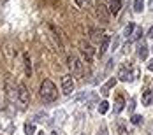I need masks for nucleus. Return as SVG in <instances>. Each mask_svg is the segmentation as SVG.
Masks as SVG:
<instances>
[{"mask_svg": "<svg viewBox=\"0 0 153 135\" xmlns=\"http://www.w3.org/2000/svg\"><path fill=\"white\" fill-rule=\"evenodd\" d=\"M148 70H152V72H153V60L148 61Z\"/></svg>", "mask_w": 153, "mask_h": 135, "instance_id": "c756f323", "label": "nucleus"}, {"mask_svg": "<svg viewBox=\"0 0 153 135\" xmlns=\"http://www.w3.org/2000/svg\"><path fill=\"white\" fill-rule=\"evenodd\" d=\"M99 134H100V135H107V130H106V125H104V123L100 125V130H99Z\"/></svg>", "mask_w": 153, "mask_h": 135, "instance_id": "cd10ccee", "label": "nucleus"}, {"mask_svg": "<svg viewBox=\"0 0 153 135\" xmlns=\"http://www.w3.org/2000/svg\"><path fill=\"white\" fill-rule=\"evenodd\" d=\"M134 109H136V98H130V102H128V112H134Z\"/></svg>", "mask_w": 153, "mask_h": 135, "instance_id": "a878e982", "label": "nucleus"}, {"mask_svg": "<svg viewBox=\"0 0 153 135\" xmlns=\"http://www.w3.org/2000/svg\"><path fill=\"white\" fill-rule=\"evenodd\" d=\"M143 9H144V2L143 0H134V11L136 13H143Z\"/></svg>", "mask_w": 153, "mask_h": 135, "instance_id": "412c9836", "label": "nucleus"}, {"mask_svg": "<svg viewBox=\"0 0 153 135\" xmlns=\"http://www.w3.org/2000/svg\"><path fill=\"white\" fill-rule=\"evenodd\" d=\"M90 33H92V41H93V42H100V41H102V37H104V33H100V32L95 30V28H92Z\"/></svg>", "mask_w": 153, "mask_h": 135, "instance_id": "a211bd4d", "label": "nucleus"}, {"mask_svg": "<svg viewBox=\"0 0 153 135\" xmlns=\"http://www.w3.org/2000/svg\"><path fill=\"white\" fill-rule=\"evenodd\" d=\"M79 49L83 51V55L86 56V60H88V63H90L92 58H93V47L90 44H86L85 41H81V42H79Z\"/></svg>", "mask_w": 153, "mask_h": 135, "instance_id": "6e6552de", "label": "nucleus"}, {"mask_svg": "<svg viewBox=\"0 0 153 135\" xmlns=\"http://www.w3.org/2000/svg\"><path fill=\"white\" fill-rule=\"evenodd\" d=\"M85 2H88V0H76V5H77V7H83V5H85Z\"/></svg>", "mask_w": 153, "mask_h": 135, "instance_id": "c85d7f7f", "label": "nucleus"}, {"mask_svg": "<svg viewBox=\"0 0 153 135\" xmlns=\"http://www.w3.org/2000/svg\"><path fill=\"white\" fill-rule=\"evenodd\" d=\"M23 65H25V75L30 77L32 75V63H30V56H28V53L23 55Z\"/></svg>", "mask_w": 153, "mask_h": 135, "instance_id": "ddd939ff", "label": "nucleus"}, {"mask_svg": "<svg viewBox=\"0 0 153 135\" xmlns=\"http://www.w3.org/2000/svg\"><path fill=\"white\" fill-rule=\"evenodd\" d=\"M152 91H153V90H152Z\"/></svg>", "mask_w": 153, "mask_h": 135, "instance_id": "c9c22d12", "label": "nucleus"}, {"mask_svg": "<svg viewBox=\"0 0 153 135\" xmlns=\"http://www.w3.org/2000/svg\"><path fill=\"white\" fill-rule=\"evenodd\" d=\"M35 121H41V123H48V114H46V112H39V114H35Z\"/></svg>", "mask_w": 153, "mask_h": 135, "instance_id": "5701e85b", "label": "nucleus"}, {"mask_svg": "<svg viewBox=\"0 0 153 135\" xmlns=\"http://www.w3.org/2000/svg\"><path fill=\"white\" fill-rule=\"evenodd\" d=\"M134 28H136V27H134V23H128V25L123 28V35H125V37H130V35H132V32H134Z\"/></svg>", "mask_w": 153, "mask_h": 135, "instance_id": "aec40b11", "label": "nucleus"}, {"mask_svg": "<svg viewBox=\"0 0 153 135\" xmlns=\"http://www.w3.org/2000/svg\"><path fill=\"white\" fill-rule=\"evenodd\" d=\"M148 37H150V39H153V27L148 30Z\"/></svg>", "mask_w": 153, "mask_h": 135, "instance_id": "7c9ffc66", "label": "nucleus"}, {"mask_svg": "<svg viewBox=\"0 0 153 135\" xmlns=\"http://www.w3.org/2000/svg\"><path fill=\"white\" fill-rule=\"evenodd\" d=\"M107 9H109V14L116 16L122 9V0H107Z\"/></svg>", "mask_w": 153, "mask_h": 135, "instance_id": "1a4fd4ad", "label": "nucleus"}, {"mask_svg": "<svg viewBox=\"0 0 153 135\" xmlns=\"http://www.w3.org/2000/svg\"><path fill=\"white\" fill-rule=\"evenodd\" d=\"M153 104V91L144 90L143 91V105H152Z\"/></svg>", "mask_w": 153, "mask_h": 135, "instance_id": "2eb2a0df", "label": "nucleus"}, {"mask_svg": "<svg viewBox=\"0 0 153 135\" xmlns=\"http://www.w3.org/2000/svg\"><path fill=\"white\" fill-rule=\"evenodd\" d=\"M111 44H113V51H114V49L118 47V44H120V41H118V37H114V39L111 41Z\"/></svg>", "mask_w": 153, "mask_h": 135, "instance_id": "bb28decb", "label": "nucleus"}, {"mask_svg": "<svg viewBox=\"0 0 153 135\" xmlns=\"http://www.w3.org/2000/svg\"><path fill=\"white\" fill-rule=\"evenodd\" d=\"M114 84H116V77H111V79L107 81L106 84H104V86L100 88V93H102L104 97H107V95H109V90H111V88H113Z\"/></svg>", "mask_w": 153, "mask_h": 135, "instance_id": "f8f14e48", "label": "nucleus"}, {"mask_svg": "<svg viewBox=\"0 0 153 135\" xmlns=\"http://www.w3.org/2000/svg\"><path fill=\"white\" fill-rule=\"evenodd\" d=\"M130 37H132V41H139V39L143 37V28H139V27H136Z\"/></svg>", "mask_w": 153, "mask_h": 135, "instance_id": "6ab92c4d", "label": "nucleus"}, {"mask_svg": "<svg viewBox=\"0 0 153 135\" xmlns=\"http://www.w3.org/2000/svg\"><path fill=\"white\" fill-rule=\"evenodd\" d=\"M137 56L141 60H146V58H148V46L144 44V41L137 46Z\"/></svg>", "mask_w": 153, "mask_h": 135, "instance_id": "4468645a", "label": "nucleus"}, {"mask_svg": "<svg viewBox=\"0 0 153 135\" xmlns=\"http://www.w3.org/2000/svg\"><path fill=\"white\" fill-rule=\"evenodd\" d=\"M18 102H19V105L25 109L27 105H28V102H30V91L27 90V86L23 84V83H19L18 84Z\"/></svg>", "mask_w": 153, "mask_h": 135, "instance_id": "7ed1b4c3", "label": "nucleus"}, {"mask_svg": "<svg viewBox=\"0 0 153 135\" xmlns=\"http://www.w3.org/2000/svg\"><path fill=\"white\" fill-rule=\"evenodd\" d=\"M25 135H35V123H25Z\"/></svg>", "mask_w": 153, "mask_h": 135, "instance_id": "f3484780", "label": "nucleus"}, {"mask_svg": "<svg viewBox=\"0 0 153 135\" xmlns=\"http://www.w3.org/2000/svg\"><path fill=\"white\" fill-rule=\"evenodd\" d=\"M152 53H153V46H152Z\"/></svg>", "mask_w": 153, "mask_h": 135, "instance_id": "f704fd0d", "label": "nucleus"}, {"mask_svg": "<svg viewBox=\"0 0 153 135\" xmlns=\"http://www.w3.org/2000/svg\"><path fill=\"white\" fill-rule=\"evenodd\" d=\"M65 118H67V112H65L63 109H60V111H56V112H55V120H56L58 125H62V123L65 121Z\"/></svg>", "mask_w": 153, "mask_h": 135, "instance_id": "dca6fc26", "label": "nucleus"}, {"mask_svg": "<svg viewBox=\"0 0 153 135\" xmlns=\"http://www.w3.org/2000/svg\"><path fill=\"white\" fill-rule=\"evenodd\" d=\"M67 63H69L71 72L76 75V77H81V75H83V69H85V67H83V61L79 60L76 55H69V56H67Z\"/></svg>", "mask_w": 153, "mask_h": 135, "instance_id": "f03ea898", "label": "nucleus"}, {"mask_svg": "<svg viewBox=\"0 0 153 135\" xmlns=\"http://www.w3.org/2000/svg\"><path fill=\"white\" fill-rule=\"evenodd\" d=\"M37 135H44V132H37Z\"/></svg>", "mask_w": 153, "mask_h": 135, "instance_id": "473e14b6", "label": "nucleus"}, {"mask_svg": "<svg viewBox=\"0 0 153 135\" xmlns=\"http://www.w3.org/2000/svg\"><path fill=\"white\" fill-rule=\"evenodd\" d=\"M123 109H125V98H123L122 95H118V97L114 98V105H113V111H114V114H120Z\"/></svg>", "mask_w": 153, "mask_h": 135, "instance_id": "9d476101", "label": "nucleus"}, {"mask_svg": "<svg viewBox=\"0 0 153 135\" xmlns=\"http://www.w3.org/2000/svg\"><path fill=\"white\" fill-rule=\"evenodd\" d=\"M107 111H109V104H107L106 100L100 102V104H99V112H100V114H106Z\"/></svg>", "mask_w": 153, "mask_h": 135, "instance_id": "4be33fe9", "label": "nucleus"}, {"mask_svg": "<svg viewBox=\"0 0 153 135\" xmlns=\"http://www.w3.org/2000/svg\"><path fill=\"white\" fill-rule=\"evenodd\" d=\"M95 16H97L102 23H109V9H107V5H104L102 2L95 4Z\"/></svg>", "mask_w": 153, "mask_h": 135, "instance_id": "39448f33", "label": "nucleus"}, {"mask_svg": "<svg viewBox=\"0 0 153 135\" xmlns=\"http://www.w3.org/2000/svg\"><path fill=\"white\" fill-rule=\"evenodd\" d=\"M41 97L46 102H55L58 98V90L53 84V81H49V79H44L42 81V84H41Z\"/></svg>", "mask_w": 153, "mask_h": 135, "instance_id": "f257e3e1", "label": "nucleus"}, {"mask_svg": "<svg viewBox=\"0 0 153 135\" xmlns=\"http://www.w3.org/2000/svg\"><path fill=\"white\" fill-rule=\"evenodd\" d=\"M118 79L120 81H134L136 77H134V74H130V65L127 67V65H123V67H120V70H118Z\"/></svg>", "mask_w": 153, "mask_h": 135, "instance_id": "0eeeda50", "label": "nucleus"}, {"mask_svg": "<svg viewBox=\"0 0 153 135\" xmlns=\"http://www.w3.org/2000/svg\"><path fill=\"white\" fill-rule=\"evenodd\" d=\"M62 91H63L65 95H71V93L74 91V81H72L71 75H63V77H62Z\"/></svg>", "mask_w": 153, "mask_h": 135, "instance_id": "423d86ee", "label": "nucleus"}, {"mask_svg": "<svg viewBox=\"0 0 153 135\" xmlns=\"http://www.w3.org/2000/svg\"><path fill=\"white\" fill-rule=\"evenodd\" d=\"M118 135H128V132H127V128H125V125H118Z\"/></svg>", "mask_w": 153, "mask_h": 135, "instance_id": "393cba45", "label": "nucleus"}, {"mask_svg": "<svg viewBox=\"0 0 153 135\" xmlns=\"http://www.w3.org/2000/svg\"><path fill=\"white\" fill-rule=\"evenodd\" d=\"M5 95H7L9 102H16V100H18V86L13 83L11 75L5 79Z\"/></svg>", "mask_w": 153, "mask_h": 135, "instance_id": "20e7f679", "label": "nucleus"}, {"mask_svg": "<svg viewBox=\"0 0 153 135\" xmlns=\"http://www.w3.org/2000/svg\"><path fill=\"white\" fill-rule=\"evenodd\" d=\"M150 9L153 11V0H150Z\"/></svg>", "mask_w": 153, "mask_h": 135, "instance_id": "2f4dec72", "label": "nucleus"}, {"mask_svg": "<svg viewBox=\"0 0 153 135\" xmlns=\"http://www.w3.org/2000/svg\"><path fill=\"white\" fill-rule=\"evenodd\" d=\"M109 42H111V37H109V35H104V37H102V41L99 42V55H100V56H102V55L107 51Z\"/></svg>", "mask_w": 153, "mask_h": 135, "instance_id": "9b49d317", "label": "nucleus"}, {"mask_svg": "<svg viewBox=\"0 0 153 135\" xmlns=\"http://www.w3.org/2000/svg\"><path fill=\"white\" fill-rule=\"evenodd\" d=\"M49 135H58V134H56V132H51V134H49Z\"/></svg>", "mask_w": 153, "mask_h": 135, "instance_id": "72a5a7b5", "label": "nucleus"}, {"mask_svg": "<svg viewBox=\"0 0 153 135\" xmlns=\"http://www.w3.org/2000/svg\"><path fill=\"white\" fill-rule=\"evenodd\" d=\"M130 121H132V125H141V123H143V116H139V114H134V116L130 118Z\"/></svg>", "mask_w": 153, "mask_h": 135, "instance_id": "b1692460", "label": "nucleus"}]
</instances>
